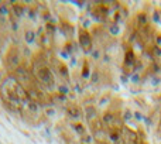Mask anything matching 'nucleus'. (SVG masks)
<instances>
[{
    "label": "nucleus",
    "mask_w": 161,
    "mask_h": 144,
    "mask_svg": "<svg viewBox=\"0 0 161 144\" xmlns=\"http://www.w3.org/2000/svg\"><path fill=\"white\" fill-rule=\"evenodd\" d=\"M134 64H136V55L132 50L126 52L124 55V62H123V69L126 71V74H130L132 71H134Z\"/></svg>",
    "instance_id": "1"
},
{
    "label": "nucleus",
    "mask_w": 161,
    "mask_h": 144,
    "mask_svg": "<svg viewBox=\"0 0 161 144\" xmlns=\"http://www.w3.org/2000/svg\"><path fill=\"white\" fill-rule=\"evenodd\" d=\"M81 44H82L85 51H91V48H92V38L83 30H81Z\"/></svg>",
    "instance_id": "2"
},
{
    "label": "nucleus",
    "mask_w": 161,
    "mask_h": 144,
    "mask_svg": "<svg viewBox=\"0 0 161 144\" xmlns=\"http://www.w3.org/2000/svg\"><path fill=\"white\" fill-rule=\"evenodd\" d=\"M136 17H137V23H138V26H140V27H146V26L148 24V16H147V13L140 11Z\"/></svg>",
    "instance_id": "3"
},
{
    "label": "nucleus",
    "mask_w": 161,
    "mask_h": 144,
    "mask_svg": "<svg viewBox=\"0 0 161 144\" xmlns=\"http://www.w3.org/2000/svg\"><path fill=\"white\" fill-rule=\"evenodd\" d=\"M160 127H161V121H160Z\"/></svg>",
    "instance_id": "4"
}]
</instances>
